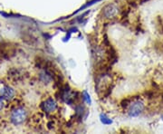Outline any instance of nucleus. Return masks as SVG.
I'll list each match as a JSON object with an SVG mask.
<instances>
[{
    "mask_svg": "<svg viewBox=\"0 0 163 134\" xmlns=\"http://www.w3.org/2000/svg\"><path fill=\"white\" fill-rule=\"evenodd\" d=\"M42 109H43V111L46 112V113H51L57 109V103L54 99L48 98L47 100H46L43 102Z\"/></svg>",
    "mask_w": 163,
    "mask_h": 134,
    "instance_id": "4",
    "label": "nucleus"
},
{
    "mask_svg": "<svg viewBox=\"0 0 163 134\" xmlns=\"http://www.w3.org/2000/svg\"><path fill=\"white\" fill-rule=\"evenodd\" d=\"M27 118V112L24 108H16L11 113V121L14 124H21Z\"/></svg>",
    "mask_w": 163,
    "mask_h": 134,
    "instance_id": "3",
    "label": "nucleus"
},
{
    "mask_svg": "<svg viewBox=\"0 0 163 134\" xmlns=\"http://www.w3.org/2000/svg\"><path fill=\"white\" fill-rule=\"evenodd\" d=\"M82 99H83V100H84L88 104H91V103H92L91 97H90V95H89V93H88L86 91L83 92V97H82Z\"/></svg>",
    "mask_w": 163,
    "mask_h": 134,
    "instance_id": "7",
    "label": "nucleus"
},
{
    "mask_svg": "<svg viewBox=\"0 0 163 134\" xmlns=\"http://www.w3.org/2000/svg\"><path fill=\"white\" fill-rule=\"evenodd\" d=\"M128 114L130 117H137L143 112L145 109L144 103L140 100H136L129 104L128 106Z\"/></svg>",
    "mask_w": 163,
    "mask_h": 134,
    "instance_id": "1",
    "label": "nucleus"
},
{
    "mask_svg": "<svg viewBox=\"0 0 163 134\" xmlns=\"http://www.w3.org/2000/svg\"><path fill=\"white\" fill-rule=\"evenodd\" d=\"M120 12V7L118 4L113 2L108 4L104 8L102 9V16L106 19H113L115 18Z\"/></svg>",
    "mask_w": 163,
    "mask_h": 134,
    "instance_id": "2",
    "label": "nucleus"
},
{
    "mask_svg": "<svg viewBox=\"0 0 163 134\" xmlns=\"http://www.w3.org/2000/svg\"><path fill=\"white\" fill-rule=\"evenodd\" d=\"M100 118H101V121L103 124H105V125H109V124L112 123V121L111 120V119H109L106 115H104V114H101Z\"/></svg>",
    "mask_w": 163,
    "mask_h": 134,
    "instance_id": "6",
    "label": "nucleus"
},
{
    "mask_svg": "<svg viewBox=\"0 0 163 134\" xmlns=\"http://www.w3.org/2000/svg\"><path fill=\"white\" fill-rule=\"evenodd\" d=\"M0 94H1V97L5 100H11L13 99L14 95H15V91L11 87L9 86H5L4 88H2L1 92H0Z\"/></svg>",
    "mask_w": 163,
    "mask_h": 134,
    "instance_id": "5",
    "label": "nucleus"
},
{
    "mask_svg": "<svg viewBox=\"0 0 163 134\" xmlns=\"http://www.w3.org/2000/svg\"><path fill=\"white\" fill-rule=\"evenodd\" d=\"M3 107H4V102H3L2 99H0V111L2 110Z\"/></svg>",
    "mask_w": 163,
    "mask_h": 134,
    "instance_id": "8",
    "label": "nucleus"
}]
</instances>
